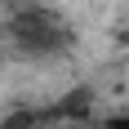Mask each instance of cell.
<instances>
[{
	"label": "cell",
	"mask_w": 129,
	"mask_h": 129,
	"mask_svg": "<svg viewBox=\"0 0 129 129\" xmlns=\"http://www.w3.org/2000/svg\"><path fill=\"white\" fill-rule=\"evenodd\" d=\"M5 36L13 40L18 53H31V58L67 53V49H71V31H67V22L58 18V13H49V9H36V5L13 9L9 22H5Z\"/></svg>",
	"instance_id": "6da1fadb"
},
{
	"label": "cell",
	"mask_w": 129,
	"mask_h": 129,
	"mask_svg": "<svg viewBox=\"0 0 129 129\" xmlns=\"http://www.w3.org/2000/svg\"><path fill=\"white\" fill-rule=\"evenodd\" d=\"M107 129H129V116H111V120H107Z\"/></svg>",
	"instance_id": "7a4b0ae2"
}]
</instances>
